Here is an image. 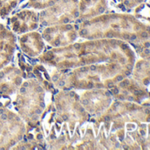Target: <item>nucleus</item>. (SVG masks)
I'll use <instances>...</instances> for the list:
<instances>
[{
	"instance_id": "1",
	"label": "nucleus",
	"mask_w": 150,
	"mask_h": 150,
	"mask_svg": "<svg viewBox=\"0 0 150 150\" xmlns=\"http://www.w3.org/2000/svg\"><path fill=\"white\" fill-rule=\"evenodd\" d=\"M79 17L78 0H58V1L43 11L40 14L42 24H57L69 22Z\"/></svg>"
},
{
	"instance_id": "2",
	"label": "nucleus",
	"mask_w": 150,
	"mask_h": 150,
	"mask_svg": "<svg viewBox=\"0 0 150 150\" xmlns=\"http://www.w3.org/2000/svg\"><path fill=\"white\" fill-rule=\"evenodd\" d=\"M37 13L33 11H22L12 18V24L14 30L25 32L37 28Z\"/></svg>"
},
{
	"instance_id": "3",
	"label": "nucleus",
	"mask_w": 150,
	"mask_h": 150,
	"mask_svg": "<svg viewBox=\"0 0 150 150\" xmlns=\"http://www.w3.org/2000/svg\"><path fill=\"white\" fill-rule=\"evenodd\" d=\"M104 11V0H81L79 3V16L82 20H86L95 14L103 13Z\"/></svg>"
},
{
	"instance_id": "4",
	"label": "nucleus",
	"mask_w": 150,
	"mask_h": 150,
	"mask_svg": "<svg viewBox=\"0 0 150 150\" xmlns=\"http://www.w3.org/2000/svg\"><path fill=\"white\" fill-rule=\"evenodd\" d=\"M21 0H0V16L10 13Z\"/></svg>"
},
{
	"instance_id": "5",
	"label": "nucleus",
	"mask_w": 150,
	"mask_h": 150,
	"mask_svg": "<svg viewBox=\"0 0 150 150\" xmlns=\"http://www.w3.org/2000/svg\"><path fill=\"white\" fill-rule=\"evenodd\" d=\"M58 0H29L28 6L35 9H44L52 6Z\"/></svg>"
},
{
	"instance_id": "6",
	"label": "nucleus",
	"mask_w": 150,
	"mask_h": 150,
	"mask_svg": "<svg viewBox=\"0 0 150 150\" xmlns=\"http://www.w3.org/2000/svg\"><path fill=\"white\" fill-rule=\"evenodd\" d=\"M133 92H134V94H135V95H142V94H143V92H142L141 90H138V89L134 90Z\"/></svg>"
},
{
	"instance_id": "7",
	"label": "nucleus",
	"mask_w": 150,
	"mask_h": 150,
	"mask_svg": "<svg viewBox=\"0 0 150 150\" xmlns=\"http://www.w3.org/2000/svg\"><path fill=\"white\" fill-rule=\"evenodd\" d=\"M128 84H129L128 81H125V82H122V83L120 84V86H121V87H125V86L128 85Z\"/></svg>"
},
{
	"instance_id": "8",
	"label": "nucleus",
	"mask_w": 150,
	"mask_h": 150,
	"mask_svg": "<svg viewBox=\"0 0 150 150\" xmlns=\"http://www.w3.org/2000/svg\"><path fill=\"white\" fill-rule=\"evenodd\" d=\"M141 36H142L143 38L147 37V34H146V32H143V33H141Z\"/></svg>"
},
{
	"instance_id": "9",
	"label": "nucleus",
	"mask_w": 150,
	"mask_h": 150,
	"mask_svg": "<svg viewBox=\"0 0 150 150\" xmlns=\"http://www.w3.org/2000/svg\"><path fill=\"white\" fill-rule=\"evenodd\" d=\"M130 39H131L132 41H134V40H136V39H137V36H136L135 35H132L130 37Z\"/></svg>"
},
{
	"instance_id": "10",
	"label": "nucleus",
	"mask_w": 150,
	"mask_h": 150,
	"mask_svg": "<svg viewBox=\"0 0 150 150\" xmlns=\"http://www.w3.org/2000/svg\"><path fill=\"white\" fill-rule=\"evenodd\" d=\"M128 48V45L127 44H122V49L123 50H125V49H127Z\"/></svg>"
},
{
	"instance_id": "11",
	"label": "nucleus",
	"mask_w": 150,
	"mask_h": 150,
	"mask_svg": "<svg viewBox=\"0 0 150 150\" xmlns=\"http://www.w3.org/2000/svg\"><path fill=\"white\" fill-rule=\"evenodd\" d=\"M117 81H123V77H122V76H118V77L117 78Z\"/></svg>"
},
{
	"instance_id": "12",
	"label": "nucleus",
	"mask_w": 150,
	"mask_h": 150,
	"mask_svg": "<svg viewBox=\"0 0 150 150\" xmlns=\"http://www.w3.org/2000/svg\"><path fill=\"white\" fill-rule=\"evenodd\" d=\"M144 52H145V54H146V55H147V54H149V53H150V50H147V49H146Z\"/></svg>"
},
{
	"instance_id": "13",
	"label": "nucleus",
	"mask_w": 150,
	"mask_h": 150,
	"mask_svg": "<svg viewBox=\"0 0 150 150\" xmlns=\"http://www.w3.org/2000/svg\"><path fill=\"white\" fill-rule=\"evenodd\" d=\"M129 38H130V36L128 35H124V39H129Z\"/></svg>"
},
{
	"instance_id": "14",
	"label": "nucleus",
	"mask_w": 150,
	"mask_h": 150,
	"mask_svg": "<svg viewBox=\"0 0 150 150\" xmlns=\"http://www.w3.org/2000/svg\"><path fill=\"white\" fill-rule=\"evenodd\" d=\"M145 46H146V48H148V47H150V43H149V42H146V43H145Z\"/></svg>"
},
{
	"instance_id": "15",
	"label": "nucleus",
	"mask_w": 150,
	"mask_h": 150,
	"mask_svg": "<svg viewBox=\"0 0 150 150\" xmlns=\"http://www.w3.org/2000/svg\"><path fill=\"white\" fill-rule=\"evenodd\" d=\"M118 92H119V90H118L117 88H115V89H114V94H117Z\"/></svg>"
},
{
	"instance_id": "16",
	"label": "nucleus",
	"mask_w": 150,
	"mask_h": 150,
	"mask_svg": "<svg viewBox=\"0 0 150 150\" xmlns=\"http://www.w3.org/2000/svg\"><path fill=\"white\" fill-rule=\"evenodd\" d=\"M144 83H145L146 85H147V84L149 83V81H148V80H145V81H144Z\"/></svg>"
},
{
	"instance_id": "17",
	"label": "nucleus",
	"mask_w": 150,
	"mask_h": 150,
	"mask_svg": "<svg viewBox=\"0 0 150 150\" xmlns=\"http://www.w3.org/2000/svg\"><path fill=\"white\" fill-rule=\"evenodd\" d=\"M132 106H133V105H132V103H129V104L127 105V107H128V108H132Z\"/></svg>"
},
{
	"instance_id": "18",
	"label": "nucleus",
	"mask_w": 150,
	"mask_h": 150,
	"mask_svg": "<svg viewBox=\"0 0 150 150\" xmlns=\"http://www.w3.org/2000/svg\"><path fill=\"white\" fill-rule=\"evenodd\" d=\"M128 100H129L130 102H132V101H133V98H132V97H129Z\"/></svg>"
},
{
	"instance_id": "19",
	"label": "nucleus",
	"mask_w": 150,
	"mask_h": 150,
	"mask_svg": "<svg viewBox=\"0 0 150 150\" xmlns=\"http://www.w3.org/2000/svg\"><path fill=\"white\" fill-rule=\"evenodd\" d=\"M125 74L127 75V76H129V75L131 74V72H130V71H126V72H125Z\"/></svg>"
},
{
	"instance_id": "20",
	"label": "nucleus",
	"mask_w": 150,
	"mask_h": 150,
	"mask_svg": "<svg viewBox=\"0 0 150 150\" xmlns=\"http://www.w3.org/2000/svg\"><path fill=\"white\" fill-rule=\"evenodd\" d=\"M146 31L150 32V27H147V28H146Z\"/></svg>"
},
{
	"instance_id": "21",
	"label": "nucleus",
	"mask_w": 150,
	"mask_h": 150,
	"mask_svg": "<svg viewBox=\"0 0 150 150\" xmlns=\"http://www.w3.org/2000/svg\"><path fill=\"white\" fill-rule=\"evenodd\" d=\"M145 112H146V114H148V113H149V110H145Z\"/></svg>"
},
{
	"instance_id": "22",
	"label": "nucleus",
	"mask_w": 150,
	"mask_h": 150,
	"mask_svg": "<svg viewBox=\"0 0 150 150\" xmlns=\"http://www.w3.org/2000/svg\"><path fill=\"white\" fill-rule=\"evenodd\" d=\"M137 67H138V69H139V68H140V64H138Z\"/></svg>"
},
{
	"instance_id": "23",
	"label": "nucleus",
	"mask_w": 150,
	"mask_h": 150,
	"mask_svg": "<svg viewBox=\"0 0 150 150\" xmlns=\"http://www.w3.org/2000/svg\"><path fill=\"white\" fill-rule=\"evenodd\" d=\"M147 121H148V122H150V117H149V118H147Z\"/></svg>"
}]
</instances>
